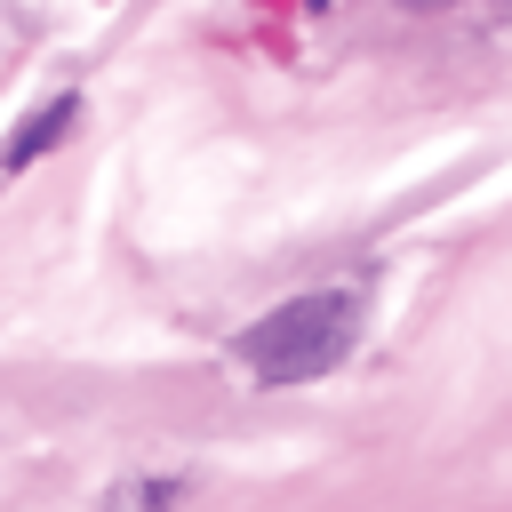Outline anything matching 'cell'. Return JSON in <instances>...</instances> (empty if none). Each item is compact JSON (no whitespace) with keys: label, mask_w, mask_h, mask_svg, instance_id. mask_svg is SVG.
Segmentation results:
<instances>
[{"label":"cell","mask_w":512,"mask_h":512,"mask_svg":"<svg viewBox=\"0 0 512 512\" xmlns=\"http://www.w3.org/2000/svg\"><path fill=\"white\" fill-rule=\"evenodd\" d=\"M400 8H448V0H400Z\"/></svg>","instance_id":"3"},{"label":"cell","mask_w":512,"mask_h":512,"mask_svg":"<svg viewBox=\"0 0 512 512\" xmlns=\"http://www.w3.org/2000/svg\"><path fill=\"white\" fill-rule=\"evenodd\" d=\"M72 112H80V104H72V96H56V104H48L40 120H24V136H16L8 152H0V176H8V168H24L32 152H48V144H56L64 128H72Z\"/></svg>","instance_id":"2"},{"label":"cell","mask_w":512,"mask_h":512,"mask_svg":"<svg viewBox=\"0 0 512 512\" xmlns=\"http://www.w3.org/2000/svg\"><path fill=\"white\" fill-rule=\"evenodd\" d=\"M352 328H360V304L344 288H320V296H288L272 304L232 352L256 384H304V376H328L344 352H352Z\"/></svg>","instance_id":"1"}]
</instances>
